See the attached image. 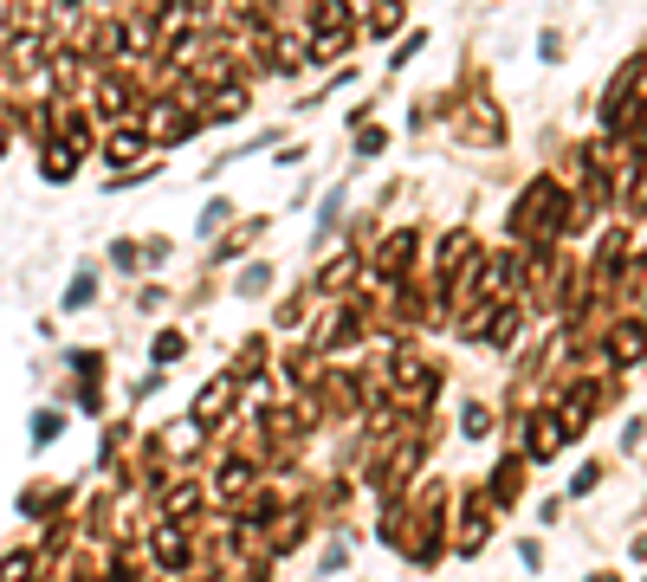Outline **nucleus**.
I'll use <instances>...</instances> for the list:
<instances>
[{
    "label": "nucleus",
    "instance_id": "nucleus-18",
    "mask_svg": "<svg viewBox=\"0 0 647 582\" xmlns=\"http://www.w3.org/2000/svg\"><path fill=\"white\" fill-rule=\"evenodd\" d=\"M311 310H317V292H311V278L285 285V292L272 298V337H305Z\"/></svg>",
    "mask_w": 647,
    "mask_h": 582
},
{
    "label": "nucleus",
    "instance_id": "nucleus-44",
    "mask_svg": "<svg viewBox=\"0 0 647 582\" xmlns=\"http://www.w3.org/2000/svg\"><path fill=\"white\" fill-rule=\"evenodd\" d=\"M537 52H544V59L557 65V59H564V33H557V27H544V39H537Z\"/></svg>",
    "mask_w": 647,
    "mask_h": 582
},
{
    "label": "nucleus",
    "instance_id": "nucleus-43",
    "mask_svg": "<svg viewBox=\"0 0 647 582\" xmlns=\"http://www.w3.org/2000/svg\"><path fill=\"white\" fill-rule=\"evenodd\" d=\"M305 155H311V143H279V155H272V162H279V169H299Z\"/></svg>",
    "mask_w": 647,
    "mask_h": 582
},
{
    "label": "nucleus",
    "instance_id": "nucleus-5",
    "mask_svg": "<svg viewBox=\"0 0 647 582\" xmlns=\"http://www.w3.org/2000/svg\"><path fill=\"white\" fill-rule=\"evenodd\" d=\"M512 453L518 460H532V466H544V460H557L564 447H570V433H564V415H557V401H532V408H512Z\"/></svg>",
    "mask_w": 647,
    "mask_h": 582
},
{
    "label": "nucleus",
    "instance_id": "nucleus-14",
    "mask_svg": "<svg viewBox=\"0 0 647 582\" xmlns=\"http://www.w3.org/2000/svg\"><path fill=\"white\" fill-rule=\"evenodd\" d=\"M311 524H317V504H311V492H292V499H285V511L272 518V531H266V557H272V563H285V557H292V550L311 538Z\"/></svg>",
    "mask_w": 647,
    "mask_h": 582
},
{
    "label": "nucleus",
    "instance_id": "nucleus-9",
    "mask_svg": "<svg viewBox=\"0 0 647 582\" xmlns=\"http://www.w3.org/2000/svg\"><path fill=\"white\" fill-rule=\"evenodd\" d=\"M137 123L150 130L155 150H175V143H189V136H201V130H208V123H201V111H189V104H182V98H169V91H162V98H150Z\"/></svg>",
    "mask_w": 647,
    "mask_h": 582
},
{
    "label": "nucleus",
    "instance_id": "nucleus-38",
    "mask_svg": "<svg viewBox=\"0 0 647 582\" xmlns=\"http://www.w3.org/2000/svg\"><path fill=\"white\" fill-rule=\"evenodd\" d=\"M376 155H388V130L382 123H363L356 130V162H376Z\"/></svg>",
    "mask_w": 647,
    "mask_h": 582
},
{
    "label": "nucleus",
    "instance_id": "nucleus-23",
    "mask_svg": "<svg viewBox=\"0 0 647 582\" xmlns=\"http://www.w3.org/2000/svg\"><path fill=\"white\" fill-rule=\"evenodd\" d=\"M525 324H532V305H525V298H505V305H493L486 344H493V349H512L518 337H525Z\"/></svg>",
    "mask_w": 647,
    "mask_h": 582
},
{
    "label": "nucleus",
    "instance_id": "nucleus-22",
    "mask_svg": "<svg viewBox=\"0 0 647 582\" xmlns=\"http://www.w3.org/2000/svg\"><path fill=\"white\" fill-rule=\"evenodd\" d=\"M253 111V84H228V91H208L201 98V123L214 130V123H240V116Z\"/></svg>",
    "mask_w": 647,
    "mask_h": 582
},
{
    "label": "nucleus",
    "instance_id": "nucleus-17",
    "mask_svg": "<svg viewBox=\"0 0 647 582\" xmlns=\"http://www.w3.org/2000/svg\"><path fill=\"white\" fill-rule=\"evenodd\" d=\"M266 227H272V214H240V221H233L214 246H208V266H246V259H253L246 246H260Z\"/></svg>",
    "mask_w": 647,
    "mask_h": 582
},
{
    "label": "nucleus",
    "instance_id": "nucleus-2",
    "mask_svg": "<svg viewBox=\"0 0 647 582\" xmlns=\"http://www.w3.org/2000/svg\"><path fill=\"white\" fill-rule=\"evenodd\" d=\"M143 447H150V453L169 466V472H208L214 447H221V433H214V427H201L189 408H182L175 421H162L155 433H143Z\"/></svg>",
    "mask_w": 647,
    "mask_h": 582
},
{
    "label": "nucleus",
    "instance_id": "nucleus-39",
    "mask_svg": "<svg viewBox=\"0 0 647 582\" xmlns=\"http://www.w3.org/2000/svg\"><path fill=\"white\" fill-rule=\"evenodd\" d=\"M421 45H427V27H415V33L395 39V52H388V72H402L408 59H421Z\"/></svg>",
    "mask_w": 647,
    "mask_h": 582
},
{
    "label": "nucleus",
    "instance_id": "nucleus-3",
    "mask_svg": "<svg viewBox=\"0 0 647 582\" xmlns=\"http://www.w3.org/2000/svg\"><path fill=\"white\" fill-rule=\"evenodd\" d=\"M421 259H427V233L421 227H388L376 233V246H370V272H363V292H388V285H402V278H421Z\"/></svg>",
    "mask_w": 647,
    "mask_h": 582
},
{
    "label": "nucleus",
    "instance_id": "nucleus-34",
    "mask_svg": "<svg viewBox=\"0 0 647 582\" xmlns=\"http://www.w3.org/2000/svg\"><path fill=\"white\" fill-rule=\"evenodd\" d=\"M65 401H72L78 415H91V421H104V415H111V395H104V382H65Z\"/></svg>",
    "mask_w": 647,
    "mask_h": 582
},
{
    "label": "nucleus",
    "instance_id": "nucleus-26",
    "mask_svg": "<svg viewBox=\"0 0 647 582\" xmlns=\"http://www.w3.org/2000/svg\"><path fill=\"white\" fill-rule=\"evenodd\" d=\"M189 356V324H155V337H150V369H175Z\"/></svg>",
    "mask_w": 647,
    "mask_h": 582
},
{
    "label": "nucleus",
    "instance_id": "nucleus-21",
    "mask_svg": "<svg viewBox=\"0 0 647 582\" xmlns=\"http://www.w3.org/2000/svg\"><path fill=\"white\" fill-rule=\"evenodd\" d=\"M647 349V324L641 317H621V324H609V337H603V363L609 369H635Z\"/></svg>",
    "mask_w": 647,
    "mask_h": 582
},
{
    "label": "nucleus",
    "instance_id": "nucleus-16",
    "mask_svg": "<svg viewBox=\"0 0 647 582\" xmlns=\"http://www.w3.org/2000/svg\"><path fill=\"white\" fill-rule=\"evenodd\" d=\"M317 376H324V356H311L305 344L272 349V382H279V395H311Z\"/></svg>",
    "mask_w": 647,
    "mask_h": 582
},
{
    "label": "nucleus",
    "instance_id": "nucleus-7",
    "mask_svg": "<svg viewBox=\"0 0 647 582\" xmlns=\"http://www.w3.org/2000/svg\"><path fill=\"white\" fill-rule=\"evenodd\" d=\"M150 518H162V524H189V531H208V518H214V499H208V472H175V479L155 492Z\"/></svg>",
    "mask_w": 647,
    "mask_h": 582
},
{
    "label": "nucleus",
    "instance_id": "nucleus-20",
    "mask_svg": "<svg viewBox=\"0 0 647 582\" xmlns=\"http://www.w3.org/2000/svg\"><path fill=\"white\" fill-rule=\"evenodd\" d=\"M91 155H78L72 143H59V136H46L39 143V155H33V169H39V182L46 188H65V182H78V169H84Z\"/></svg>",
    "mask_w": 647,
    "mask_h": 582
},
{
    "label": "nucleus",
    "instance_id": "nucleus-29",
    "mask_svg": "<svg viewBox=\"0 0 647 582\" xmlns=\"http://www.w3.org/2000/svg\"><path fill=\"white\" fill-rule=\"evenodd\" d=\"M233 221H240V207H233L228 194H214V201H201V221H194V233H201V239L214 246V239L233 227Z\"/></svg>",
    "mask_w": 647,
    "mask_h": 582
},
{
    "label": "nucleus",
    "instance_id": "nucleus-33",
    "mask_svg": "<svg viewBox=\"0 0 647 582\" xmlns=\"http://www.w3.org/2000/svg\"><path fill=\"white\" fill-rule=\"evenodd\" d=\"M65 427H72V415H65V408H33V427H27L33 453H46V447H52V440H59Z\"/></svg>",
    "mask_w": 647,
    "mask_h": 582
},
{
    "label": "nucleus",
    "instance_id": "nucleus-28",
    "mask_svg": "<svg viewBox=\"0 0 647 582\" xmlns=\"http://www.w3.org/2000/svg\"><path fill=\"white\" fill-rule=\"evenodd\" d=\"M272 285H279L272 259H246V266H233V298H266Z\"/></svg>",
    "mask_w": 647,
    "mask_h": 582
},
{
    "label": "nucleus",
    "instance_id": "nucleus-42",
    "mask_svg": "<svg viewBox=\"0 0 647 582\" xmlns=\"http://www.w3.org/2000/svg\"><path fill=\"white\" fill-rule=\"evenodd\" d=\"M596 486H603V466H583V472L570 479V499H589Z\"/></svg>",
    "mask_w": 647,
    "mask_h": 582
},
{
    "label": "nucleus",
    "instance_id": "nucleus-1",
    "mask_svg": "<svg viewBox=\"0 0 647 582\" xmlns=\"http://www.w3.org/2000/svg\"><path fill=\"white\" fill-rule=\"evenodd\" d=\"M576 227H583V214H576V194L564 175H532L518 188V201H512V214H505L512 246H557Z\"/></svg>",
    "mask_w": 647,
    "mask_h": 582
},
{
    "label": "nucleus",
    "instance_id": "nucleus-4",
    "mask_svg": "<svg viewBox=\"0 0 647 582\" xmlns=\"http://www.w3.org/2000/svg\"><path fill=\"white\" fill-rule=\"evenodd\" d=\"M143 557H150L155 582H194L201 576V531L150 518V531H143Z\"/></svg>",
    "mask_w": 647,
    "mask_h": 582
},
{
    "label": "nucleus",
    "instance_id": "nucleus-11",
    "mask_svg": "<svg viewBox=\"0 0 647 582\" xmlns=\"http://www.w3.org/2000/svg\"><path fill=\"white\" fill-rule=\"evenodd\" d=\"M493 504H486V486L473 479V486H459V511H454V550L459 557H479L486 543H493Z\"/></svg>",
    "mask_w": 647,
    "mask_h": 582
},
{
    "label": "nucleus",
    "instance_id": "nucleus-12",
    "mask_svg": "<svg viewBox=\"0 0 647 582\" xmlns=\"http://www.w3.org/2000/svg\"><path fill=\"white\" fill-rule=\"evenodd\" d=\"M189 415H194V421H201V427H214V433H228V427L240 421V382H233L228 369H214L208 382L194 388Z\"/></svg>",
    "mask_w": 647,
    "mask_h": 582
},
{
    "label": "nucleus",
    "instance_id": "nucleus-15",
    "mask_svg": "<svg viewBox=\"0 0 647 582\" xmlns=\"http://www.w3.org/2000/svg\"><path fill=\"white\" fill-rule=\"evenodd\" d=\"M20 518L27 524H52V518H72L78 511V486H52V479H27L20 486Z\"/></svg>",
    "mask_w": 647,
    "mask_h": 582
},
{
    "label": "nucleus",
    "instance_id": "nucleus-25",
    "mask_svg": "<svg viewBox=\"0 0 647 582\" xmlns=\"http://www.w3.org/2000/svg\"><path fill=\"white\" fill-rule=\"evenodd\" d=\"M98 292H104V266H78L72 285L59 292V310H65V317H84V310L98 305Z\"/></svg>",
    "mask_w": 647,
    "mask_h": 582
},
{
    "label": "nucleus",
    "instance_id": "nucleus-45",
    "mask_svg": "<svg viewBox=\"0 0 647 582\" xmlns=\"http://www.w3.org/2000/svg\"><path fill=\"white\" fill-rule=\"evenodd\" d=\"M518 557H525V570H537V563H544V543L525 538V543H518Z\"/></svg>",
    "mask_w": 647,
    "mask_h": 582
},
{
    "label": "nucleus",
    "instance_id": "nucleus-32",
    "mask_svg": "<svg viewBox=\"0 0 647 582\" xmlns=\"http://www.w3.org/2000/svg\"><path fill=\"white\" fill-rule=\"evenodd\" d=\"M343 207H350V194L331 188L324 201H317V233H311V246H324V239H337L343 233Z\"/></svg>",
    "mask_w": 647,
    "mask_h": 582
},
{
    "label": "nucleus",
    "instance_id": "nucleus-10",
    "mask_svg": "<svg viewBox=\"0 0 647 582\" xmlns=\"http://www.w3.org/2000/svg\"><path fill=\"white\" fill-rule=\"evenodd\" d=\"M363 272H370V253L337 246V253H331V259H317L305 278H311V292H317V305H337V298H350V292H363Z\"/></svg>",
    "mask_w": 647,
    "mask_h": 582
},
{
    "label": "nucleus",
    "instance_id": "nucleus-46",
    "mask_svg": "<svg viewBox=\"0 0 647 582\" xmlns=\"http://www.w3.org/2000/svg\"><path fill=\"white\" fill-rule=\"evenodd\" d=\"M589 582H621V570H596V576H589Z\"/></svg>",
    "mask_w": 647,
    "mask_h": 582
},
{
    "label": "nucleus",
    "instance_id": "nucleus-36",
    "mask_svg": "<svg viewBox=\"0 0 647 582\" xmlns=\"http://www.w3.org/2000/svg\"><path fill=\"white\" fill-rule=\"evenodd\" d=\"M130 305L143 310V317H162V310L175 305V292H169V285L155 278V285H137V292H130Z\"/></svg>",
    "mask_w": 647,
    "mask_h": 582
},
{
    "label": "nucleus",
    "instance_id": "nucleus-35",
    "mask_svg": "<svg viewBox=\"0 0 647 582\" xmlns=\"http://www.w3.org/2000/svg\"><path fill=\"white\" fill-rule=\"evenodd\" d=\"M493 408H486V401H466V408H459V440H493Z\"/></svg>",
    "mask_w": 647,
    "mask_h": 582
},
{
    "label": "nucleus",
    "instance_id": "nucleus-27",
    "mask_svg": "<svg viewBox=\"0 0 647 582\" xmlns=\"http://www.w3.org/2000/svg\"><path fill=\"white\" fill-rule=\"evenodd\" d=\"M59 363L72 369V382H111V356H104L98 344H72Z\"/></svg>",
    "mask_w": 647,
    "mask_h": 582
},
{
    "label": "nucleus",
    "instance_id": "nucleus-30",
    "mask_svg": "<svg viewBox=\"0 0 647 582\" xmlns=\"http://www.w3.org/2000/svg\"><path fill=\"white\" fill-rule=\"evenodd\" d=\"M46 576V563H39L33 543H13L7 557H0V582H39Z\"/></svg>",
    "mask_w": 647,
    "mask_h": 582
},
{
    "label": "nucleus",
    "instance_id": "nucleus-19",
    "mask_svg": "<svg viewBox=\"0 0 647 582\" xmlns=\"http://www.w3.org/2000/svg\"><path fill=\"white\" fill-rule=\"evenodd\" d=\"M486 486V504H493V518H505V511H518V499H525V460L518 453H505V460L479 479Z\"/></svg>",
    "mask_w": 647,
    "mask_h": 582
},
{
    "label": "nucleus",
    "instance_id": "nucleus-6",
    "mask_svg": "<svg viewBox=\"0 0 647 582\" xmlns=\"http://www.w3.org/2000/svg\"><path fill=\"white\" fill-rule=\"evenodd\" d=\"M266 486V460H253V453H233V447H214V460H208V499L214 511H233V504H246L253 492Z\"/></svg>",
    "mask_w": 647,
    "mask_h": 582
},
{
    "label": "nucleus",
    "instance_id": "nucleus-31",
    "mask_svg": "<svg viewBox=\"0 0 647 582\" xmlns=\"http://www.w3.org/2000/svg\"><path fill=\"white\" fill-rule=\"evenodd\" d=\"M104 266L123 272V278H137V272H143V239H137V233H117L111 246H104Z\"/></svg>",
    "mask_w": 647,
    "mask_h": 582
},
{
    "label": "nucleus",
    "instance_id": "nucleus-41",
    "mask_svg": "<svg viewBox=\"0 0 647 582\" xmlns=\"http://www.w3.org/2000/svg\"><path fill=\"white\" fill-rule=\"evenodd\" d=\"M150 395H162V369H143V376L130 382V408H143Z\"/></svg>",
    "mask_w": 647,
    "mask_h": 582
},
{
    "label": "nucleus",
    "instance_id": "nucleus-24",
    "mask_svg": "<svg viewBox=\"0 0 647 582\" xmlns=\"http://www.w3.org/2000/svg\"><path fill=\"white\" fill-rule=\"evenodd\" d=\"M408 20V0H370L363 20H356V39H395Z\"/></svg>",
    "mask_w": 647,
    "mask_h": 582
},
{
    "label": "nucleus",
    "instance_id": "nucleus-13",
    "mask_svg": "<svg viewBox=\"0 0 647 582\" xmlns=\"http://www.w3.org/2000/svg\"><path fill=\"white\" fill-rule=\"evenodd\" d=\"M98 162H104V175H130V169L155 162L150 130H143V123H117V130H104V143H98Z\"/></svg>",
    "mask_w": 647,
    "mask_h": 582
},
{
    "label": "nucleus",
    "instance_id": "nucleus-40",
    "mask_svg": "<svg viewBox=\"0 0 647 582\" xmlns=\"http://www.w3.org/2000/svg\"><path fill=\"white\" fill-rule=\"evenodd\" d=\"M350 570V543H324V557H317V576H343Z\"/></svg>",
    "mask_w": 647,
    "mask_h": 582
},
{
    "label": "nucleus",
    "instance_id": "nucleus-8",
    "mask_svg": "<svg viewBox=\"0 0 647 582\" xmlns=\"http://www.w3.org/2000/svg\"><path fill=\"white\" fill-rule=\"evenodd\" d=\"M479 253H486V246H479V233H473V227L434 233V239H427V259H421V266H427V292L441 298L459 272H473V259H479Z\"/></svg>",
    "mask_w": 647,
    "mask_h": 582
},
{
    "label": "nucleus",
    "instance_id": "nucleus-37",
    "mask_svg": "<svg viewBox=\"0 0 647 582\" xmlns=\"http://www.w3.org/2000/svg\"><path fill=\"white\" fill-rule=\"evenodd\" d=\"M175 259V233H143V272H162Z\"/></svg>",
    "mask_w": 647,
    "mask_h": 582
}]
</instances>
